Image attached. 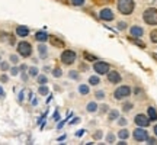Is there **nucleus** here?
Instances as JSON below:
<instances>
[{
  "label": "nucleus",
  "instance_id": "1",
  "mask_svg": "<svg viewBox=\"0 0 157 145\" xmlns=\"http://www.w3.org/2000/svg\"><path fill=\"white\" fill-rule=\"evenodd\" d=\"M134 7H135L134 0H118V10L122 15H131Z\"/></svg>",
  "mask_w": 157,
  "mask_h": 145
},
{
  "label": "nucleus",
  "instance_id": "2",
  "mask_svg": "<svg viewBox=\"0 0 157 145\" xmlns=\"http://www.w3.org/2000/svg\"><path fill=\"white\" fill-rule=\"evenodd\" d=\"M18 54L23 58H28L32 55V45L26 41H22L18 44Z\"/></svg>",
  "mask_w": 157,
  "mask_h": 145
},
{
  "label": "nucleus",
  "instance_id": "3",
  "mask_svg": "<svg viewBox=\"0 0 157 145\" xmlns=\"http://www.w3.org/2000/svg\"><path fill=\"white\" fill-rule=\"evenodd\" d=\"M143 19L147 25H157V9L150 7L143 13Z\"/></svg>",
  "mask_w": 157,
  "mask_h": 145
},
{
  "label": "nucleus",
  "instance_id": "4",
  "mask_svg": "<svg viewBox=\"0 0 157 145\" xmlns=\"http://www.w3.org/2000/svg\"><path fill=\"white\" fill-rule=\"evenodd\" d=\"M76 58H77V54L74 51H71V49H66L61 54V63L66 64V65H71L76 61Z\"/></svg>",
  "mask_w": 157,
  "mask_h": 145
},
{
  "label": "nucleus",
  "instance_id": "5",
  "mask_svg": "<svg viewBox=\"0 0 157 145\" xmlns=\"http://www.w3.org/2000/svg\"><path fill=\"white\" fill-rule=\"evenodd\" d=\"M129 94H131V89L128 86H119L114 93V97L117 100H122V99H127Z\"/></svg>",
  "mask_w": 157,
  "mask_h": 145
},
{
  "label": "nucleus",
  "instance_id": "6",
  "mask_svg": "<svg viewBox=\"0 0 157 145\" xmlns=\"http://www.w3.org/2000/svg\"><path fill=\"white\" fill-rule=\"evenodd\" d=\"M109 64L108 63H105V61H96L95 63V65H93V70H95V72L98 74V75H103V74H108V71H109Z\"/></svg>",
  "mask_w": 157,
  "mask_h": 145
},
{
  "label": "nucleus",
  "instance_id": "7",
  "mask_svg": "<svg viewBox=\"0 0 157 145\" xmlns=\"http://www.w3.org/2000/svg\"><path fill=\"white\" fill-rule=\"evenodd\" d=\"M132 137H134V139H135V141L141 142V141H146V139L149 138V132H147V131H146L143 126H138V128L134 131Z\"/></svg>",
  "mask_w": 157,
  "mask_h": 145
},
{
  "label": "nucleus",
  "instance_id": "8",
  "mask_svg": "<svg viewBox=\"0 0 157 145\" xmlns=\"http://www.w3.org/2000/svg\"><path fill=\"white\" fill-rule=\"evenodd\" d=\"M134 122H135L137 126H143V128H147V126L150 125V119H149V116H147V115H143V113L137 115V116L134 118Z\"/></svg>",
  "mask_w": 157,
  "mask_h": 145
},
{
  "label": "nucleus",
  "instance_id": "9",
  "mask_svg": "<svg viewBox=\"0 0 157 145\" xmlns=\"http://www.w3.org/2000/svg\"><path fill=\"white\" fill-rule=\"evenodd\" d=\"M99 18L102 19V20H105V22H109V20H114V18H115V15H114V12L111 10V9H102L100 12H99Z\"/></svg>",
  "mask_w": 157,
  "mask_h": 145
},
{
  "label": "nucleus",
  "instance_id": "10",
  "mask_svg": "<svg viewBox=\"0 0 157 145\" xmlns=\"http://www.w3.org/2000/svg\"><path fill=\"white\" fill-rule=\"evenodd\" d=\"M108 81L112 84H118L121 81V75L118 71H108Z\"/></svg>",
  "mask_w": 157,
  "mask_h": 145
},
{
  "label": "nucleus",
  "instance_id": "11",
  "mask_svg": "<svg viewBox=\"0 0 157 145\" xmlns=\"http://www.w3.org/2000/svg\"><path fill=\"white\" fill-rule=\"evenodd\" d=\"M16 35L21 36V38H26V36L29 35V28L25 26V25L18 26V28H16Z\"/></svg>",
  "mask_w": 157,
  "mask_h": 145
},
{
  "label": "nucleus",
  "instance_id": "12",
  "mask_svg": "<svg viewBox=\"0 0 157 145\" xmlns=\"http://www.w3.org/2000/svg\"><path fill=\"white\" fill-rule=\"evenodd\" d=\"M129 34L132 38H140V36H143L144 34V31H143V28H140V26H131V29H129Z\"/></svg>",
  "mask_w": 157,
  "mask_h": 145
},
{
  "label": "nucleus",
  "instance_id": "13",
  "mask_svg": "<svg viewBox=\"0 0 157 145\" xmlns=\"http://www.w3.org/2000/svg\"><path fill=\"white\" fill-rule=\"evenodd\" d=\"M48 34L45 32V31H38L37 34H35V39L38 41V42H47L48 41Z\"/></svg>",
  "mask_w": 157,
  "mask_h": 145
},
{
  "label": "nucleus",
  "instance_id": "14",
  "mask_svg": "<svg viewBox=\"0 0 157 145\" xmlns=\"http://www.w3.org/2000/svg\"><path fill=\"white\" fill-rule=\"evenodd\" d=\"M48 39H50V42H51L54 46H58V48H63V46H64V42H63L61 39H58L57 36H50Z\"/></svg>",
  "mask_w": 157,
  "mask_h": 145
},
{
  "label": "nucleus",
  "instance_id": "15",
  "mask_svg": "<svg viewBox=\"0 0 157 145\" xmlns=\"http://www.w3.org/2000/svg\"><path fill=\"white\" fill-rule=\"evenodd\" d=\"M147 116H149V119L150 120H157V112H156V109L153 108V106H150V108L147 109Z\"/></svg>",
  "mask_w": 157,
  "mask_h": 145
},
{
  "label": "nucleus",
  "instance_id": "16",
  "mask_svg": "<svg viewBox=\"0 0 157 145\" xmlns=\"http://www.w3.org/2000/svg\"><path fill=\"white\" fill-rule=\"evenodd\" d=\"M47 49H48V48L44 45V42L38 46V52H39V57H41V58H47V55H48V51H47Z\"/></svg>",
  "mask_w": 157,
  "mask_h": 145
},
{
  "label": "nucleus",
  "instance_id": "17",
  "mask_svg": "<svg viewBox=\"0 0 157 145\" xmlns=\"http://www.w3.org/2000/svg\"><path fill=\"white\" fill-rule=\"evenodd\" d=\"M89 84H92V86H98V84H100V78H99V75H90V77H89Z\"/></svg>",
  "mask_w": 157,
  "mask_h": 145
},
{
  "label": "nucleus",
  "instance_id": "18",
  "mask_svg": "<svg viewBox=\"0 0 157 145\" xmlns=\"http://www.w3.org/2000/svg\"><path fill=\"white\" fill-rule=\"evenodd\" d=\"M89 86L87 84H80L78 86V92H80V94H89Z\"/></svg>",
  "mask_w": 157,
  "mask_h": 145
},
{
  "label": "nucleus",
  "instance_id": "19",
  "mask_svg": "<svg viewBox=\"0 0 157 145\" xmlns=\"http://www.w3.org/2000/svg\"><path fill=\"white\" fill-rule=\"evenodd\" d=\"M38 93L41 94V96H45V94H48L50 93V90H48V87L45 86V84H41L38 89Z\"/></svg>",
  "mask_w": 157,
  "mask_h": 145
},
{
  "label": "nucleus",
  "instance_id": "20",
  "mask_svg": "<svg viewBox=\"0 0 157 145\" xmlns=\"http://www.w3.org/2000/svg\"><path fill=\"white\" fill-rule=\"evenodd\" d=\"M118 137H119L121 139H127V138L129 137V132H128L127 129H121V131L118 132Z\"/></svg>",
  "mask_w": 157,
  "mask_h": 145
},
{
  "label": "nucleus",
  "instance_id": "21",
  "mask_svg": "<svg viewBox=\"0 0 157 145\" xmlns=\"http://www.w3.org/2000/svg\"><path fill=\"white\" fill-rule=\"evenodd\" d=\"M115 119H119V112L114 109L109 112V120H115Z\"/></svg>",
  "mask_w": 157,
  "mask_h": 145
},
{
  "label": "nucleus",
  "instance_id": "22",
  "mask_svg": "<svg viewBox=\"0 0 157 145\" xmlns=\"http://www.w3.org/2000/svg\"><path fill=\"white\" fill-rule=\"evenodd\" d=\"M98 110V105L95 103V102H90L89 105H87V112H90V113H95Z\"/></svg>",
  "mask_w": 157,
  "mask_h": 145
},
{
  "label": "nucleus",
  "instance_id": "23",
  "mask_svg": "<svg viewBox=\"0 0 157 145\" xmlns=\"http://www.w3.org/2000/svg\"><path fill=\"white\" fill-rule=\"evenodd\" d=\"M37 80H38V83L39 84H47V83H48V78H47V75H44V74H42V75H37Z\"/></svg>",
  "mask_w": 157,
  "mask_h": 145
},
{
  "label": "nucleus",
  "instance_id": "24",
  "mask_svg": "<svg viewBox=\"0 0 157 145\" xmlns=\"http://www.w3.org/2000/svg\"><path fill=\"white\" fill-rule=\"evenodd\" d=\"M52 75H54L55 78H58V77H61V75H63V71H61V68H58V67H55V68L52 70Z\"/></svg>",
  "mask_w": 157,
  "mask_h": 145
},
{
  "label": "nucleus",
  "instance_id": "25",
  "mask_svg": "<svg viewBox=\"0 0 157 145\" xmlns=\"http://www.w3.org/2000/svg\"><path fill=\"white\" fill-rule=\"evenodd\" d=\"M150 39H151V42L157 44V29H153V31H151V34H150Z\"/></svg>",
  "mask_w": 157,
  "mask_h": 145
},
{
  "label": "nucleus",
  "instance_id": "26",
  "mask_svg": "<svg viewBox=\"0 0 157 145\" xmlns=\"http://www.w3.org/2000/svg\"><path fill=\"white\" fill-rule=\"evenodd\" d=\"M84 58L89 61H98V57H95V55H92V54H89V52H84Z\"/></svg>",
  "mask_w": 157,
  "mask_h": 145
},
{
  "label": "nucleus",
  "instance_id": "27",
  "mask_svg": "<svg viewBox=\"0 0 157 145\" xmlns=\"http://www.w3.org/2000/svg\"><path fill=\"white\" fill-rule=\"evenodd\" d=\"M95 96H96V99H98V100H102V99H105V97H106L103 90H100V92H96V93H95Z\"/></svg>",
  "mask_w": 157,
  "mask_h": 145
},
{
  "label": "nucleus",
  "instance_id": "28",
  "mask_svg": "<svg viewBox=\"0 0 157 145\" xmlns=\"http://www.w3.org/2000/svg\"><path fill=\"white\" fill-rule=\"evenodd\" d=\"M131 109H132V103H129V102H127V103L122 105V110L124 112H129Z\"/></svg>",
  "mask_w": 157,
  "mask_h": 145
},
{
  "label": "nucleus",
  "instance_id": "29",
  "mask_svg": "<svg viewBox=\"0 0 157 145\" xmlns=\"http://www.w3.org/2000/svg\"><path fill=\"white\" fill-rule=\"evenodd\" d=\"M38 68H37V67H31V68H29V75H31V77H37V75H38Z\"/></svg>",
  "mask_w": 157,
  "mask_h": 145
},
{
  "label": "nucleus",
  "instance_id": "30",
  "mask_svg": "<svg viewBox=\"0 0 157 145\" xmlns=\"http://www.w3.org/2000/svg\"><path fill=\"white\" fill-rule=\"evenodd\" d=\"M70 1H71L73 6H83L86 0H70Z\"/></svg>",
  "mask_w": 157,
  "mask_h": 145
},
{
  "label": "nucleus",
  "instance_id": "31",
  "mask_svg": "<svg viewBox=\"0 0 157 145\" xmlns=\"http://www.w3.org/2000/svg\"><path fill=\"white\" fill-rule=\"evenodd\" d=\"M106 142H108V144H112V142H115V135H114V134H109V135L106 137Z\"/></svg>",
  "mask_w": 157,
  "mask_h": 145
},
{
  "label": "nucleus",
  "instance_id": "32",
  "mask_svg": "<svg viewBox=\"0 0 157 145\" xmlns=\"http://www.w3.org/2000/svg\"><path fill=\"white\" fill-rule=\"evenodd\" d=\"M10 61H12L13 64H18V63H19V55H16V54L10 55Z\"/></svg>",
  "mask_w": 157,
  "mask_h": 145
},
{
  "label": "nucleus",
  "instance_id": "33",
  "mask_svg": "<svg viewBox=\"0 0 157 145\" xmlns=\"http://www.w3.org/2000/svg\"><path fill=\"white\" fill-rule=\"evenodd\" d=\"M131 41H132V42H134L135 45H138V46H141V48H144V46H146V45H144V44H143L141 41H138V39H134L132 36H131Z\"/></svg>",
  "mask_w": 157,
  "mask_h": 145
},
{
  "label": "nucleus",
  "instance_id": "34",
  "mask_svg": "<svg viewBox=\"0 0 157 145\" xmlns=\"http://www.w3.org/2000/svg\"><path fill=\"white\" fill-rule=\"evenodd\" d=\"M124 29H127V23L125 22H119L118 23V31H124Z\"/></svg>",
  "mask_w": 157,
  "mask_h": 145
},
{
  "label": "nucleus",
  "instance_id": "35",
  "mask_svg": "<svg viewBox=\"0 0 157 145\" xmlns=\"http://www.w3.org/2000/svg\"><path fill=\"white\" fill-rule=\"evenodd\" d=\"M0 68H1V71H7L9 70V64L7 63H0Z\"/></svg>",
  "mask_w": 157,
  "mask_h": 145
},
{
  "label": "nucleus",
  "instance_id": "36",
  "mask_svg": "<svg viewBox=\"0 0 157 145\" xmlns=\"http://www.w3.org/2000/svg\"><path fill=\"white\" fill-rule=\"evenodd\" d=\"M19 68H18V67H13V68H10V74H12V75H18V74H19Z\"/></svg>",
  "mask_w": 157,
  "mask_h": 145
},
{
  "label": "nucleus",
  "instance_id": "37",
  "mask_svg": "<svg viewBox=\"0 0 157 145\" xmlns=\"http://www.w3.org/2000/svg\"><path fill=\"white\" fill-rule=\"evenodd\" d=\"M70 78H73V80H77L78 78V74H77V71H70Z\"/></svg>",
  "mask_w": 157,
  "mask_h": 145
},
{
  "label": "nucleus",
  "instance_id": "38",
  "mask_svg": "<svg viewBox=\"0 0 157 145\" xmlns=\"http://www.w3.org/2000/svg\"><path fill=\"white\" fill-rule=\"evenodd\" d=\"M52 119H54L55 122H58V120H60V113H58V110H55V112H54V115H52Z\"/></svg>",
  "mask_w": 157,
  "mask_h": 145
},
{
  "label": "nucleus",
  "instance_id": "39",
  "mask_svg": "<svg viewBox=\"0 0 157 145\" xmlns=\"http://www.w3.org/2000/svg\"><path fill=\"white\" fill-rule=\"evenodd\" d=\"M69 119H64V120H61V122H58V125H57V129H61L64 125H66V122H67Z\"/></svg>",
  "mask_w": 157,
  "mask_h": 145
},
{
  "label": "nucleus",
  "instance_id": "40",
  "mask_svg": "<svg viewBox=\"0 0 157 145\" xmlns=\"http://www.w3.org/2000/svg\"><path fill=\"white\" fill-rule=\"evenodd\" d=\"M146 141H147V144H150V145H154V144H157L156 138H147Z\"/></svg>",
  "mask_w": 157,
  "mask_h": 145
},
{
  "label": "nucleus",
  "instance_id": "41",
  "mask_svg": "<svg viewBox=\"0 0 157 145\" xmlns=\"http://www.w3.org/2000/svg\"><path fill=\"white\" fill-rule=\"evenodd\" d=\"M23 94H25V90H21V93H19V96H18V100H19V102L23 100Z\"/></svg>",
  "mask_w": 157,
  "mask_h": 145
},
{
  "label": "nucleus",
  "instance_id": "42",
  "mask_svg": "<svg viewBox=\"0 0 157 145\" xmlns=\"http://www.w3.org/2000/svg\"><path fill=\"white\" fill-rule=\"evenodd\" d=\"M118 123H119L121 126H125V125H127V119H124V118H121V119L118 120Z\"/></svg>",
  "mask_w": 157,
  "mask_h": 145
},
{
  "label": "nucleus",
  "instance_id": "43",
  "mask_svg": "<svg viewBox=\"0 0 157 145\" xmlns=\"http://www.w3.org/2000/svg\"><path fill=\"white\" fill-rule=\"evenodd\" d=\"M102 135H103V134H102V131L96 132V134H95V139H99V138H102Z\"/></svg>",
  "mask_w": 157,
  "mask_h": 145
},
{
  "label": "nucleus",
  "instance_id": "44",
  "mask_svg": "<svg viewBox=\"0 0 157 145\" xmlns=\"http://www.w3.org/2000/svg\"><path fill=\"white\" fill-rule=\"evenodd\" d=\"M80 122V118H74L71 122H70V125H76V123H78Z\"/></svg>",
  "mask_w": 157,
  "mask_h": 145
},
{
  "label": "nucleus",
  "instance_id": "45",
  "mask_svg": "<svg viewBox=\"0 0 157 145\" xmlns=\"http://www.w3.org/2000/svg\"><path fill=\"white\" fill-rule=\"evenodd\" d=\"M84 132H86V129H80L78 132H76V137H81V135H83Z\"/></svg>",
  "mask_w": 157,
  "mask_h": 145
},
{
  "label": "nucleus",
  "instance_id": "46",
  "mask_svg": "<svg viewBox=\"0 0 157 145\" xmlns=\"http://www.w3.org/2000/svg\"><path fill=\"white\" fill-rule=\"evenodd\" d=\"M0 81H1V83H6V81H7V75H4V74H3V75L0 77Z\"/></svg>",
  "mask_w": 157,
  "mask_h": 145
},
{
  "label": "nucleus",
  "instance_id": "47",
  "mask_svg": "<svg viewBox=\"0 0 157 145\" xmlns=\"http://www.w3.org/2000/svg\"><path fill=\"white\" fill-rule=\"evenodd\" d=\"M100 112H108V106H106V105H102V106H100Z\"/></svg>",
  "mask_w": 157,
  "mask_h": 145
},
{
  "label": "nucleus",
  "instance_id": "48",
  "mask_svg": "<svg viewBox=\"0 0 157 145\" xmlns=\"http://www.w3.org/2000/svg\"><path fill=\"white\" fill-rule=\"evenodd\" d=\"M25 70H26V65H25V64H22V65L19 67V71H25Z\"/></svg>",
  "mask_w": 157,
  "mask_h": 145
},
{
  "label": "nucleus",
  "instance_id": "49",
  "mask_svg": "<svg viewBox=\"0 0 157 145\" xmlns=\"http://www.w3.org/2000/svg\"><path fill=\"white\" fill-rule=\"evenodd\" d=\"M22 80H23V81H26V80H28V75H26L25 72H22Z\"/></svg>",
  "mask_w": 157,
  "mask_h": 145
},
{
  "label": "nucleus",
  "instance_id": "50",
  "mask_svg": "<svg viewBox=\"0 0 157 145\" xmlns=\"http://www.w3.org/2000/svg\"><path fill=\"white\" fill-rule=\"evenodd\" d=\"M51 99H52V94H51V93H48V99H47V103H50V102H51Z\"/></svg>",
  "mask_w": 157,
  "mask_h": 145
},
{
  "label": "nucleus",
  "instance_id": "51",
  "mask_svg": "<svg viewBox=\"0 0 157 145\" xmlns=\"http://www.w3.org/2000/svg\"><path fill=\"white\" fill-rule=\"evenodd\" d=\"M98 1H102L100 4H108V3H109L111 0H98Z\"/></svg>",
  "mask_w": 157,
  "mask_h": 145
},
{
  "label": "nucleus",
  "instance_id": "52",
  "mask_svg": "<svg viewBox=\"0 0 157 145\" xmlns=\"http://www.w3.org/2000/svg\"><path fill=\"white\" fill-rule=\"evenodd\" d=\"M4 97V92L1 90V87H0V99H3Z\"/></svg>",
  "mask_w": 157,
  "mask_h": 145
},
{
  "label": "nucleus",
  "instance_id": "53",
  "mask_svg": "<svg viewBox=\"0 0 157 145\" xmlns=\"http://www.w3.org/2000/svg\"><path fill=\"white\" fill-rule=\"evenodd\" d=\"M64 139H66V135H63V137H60V138H58V139H57V141H58V142H60V141H64Z\"/></svg>",
  "mask_w": 157,
  "mask_h": 145
},
{
  "label": "nucleus",
  "instance_id": "54",
  "mask_svg": "<svg viewBox=\"0 0 157 145\" xmlns=\"http://www.w3.org/2000/svg\"><path fill=\"white\" fill-rule=\"evenodd\" d=\"M37 103H38V100H37V99H32V105H34V106H35V105H37Z\"/></svg>",
  "mask_w": 157,
  "mask_h": 145
},
{
  "label": "nucleus",
  "instance_id": "55",
  "mask_svg": "<svg viewBox=\"0 0 157 145\" xmlns=\"http://www.w3.org/2000/svg\"><path fill=\"white\" fill-rule=\"evenodd\" d=\"M154 134H156V137H157V125L154 126Z\"/></svg>",
  "mask_w": 157,
  "mask_h": 145
},
{
  "label": "nucleus",
  "instance_id": "56",
  "mask_svg": "<svg viewBox=\"0 0 157 145\" xmlns=\"http://www.w3.org/2000/svg\"><path fill=\"white\" fill-rule=\"evenodd\" d=\"M0 61H1V57H0Z\"/></svg>",
  "mask_w": 157,
  "mask_h": 145
}]
</instances>
